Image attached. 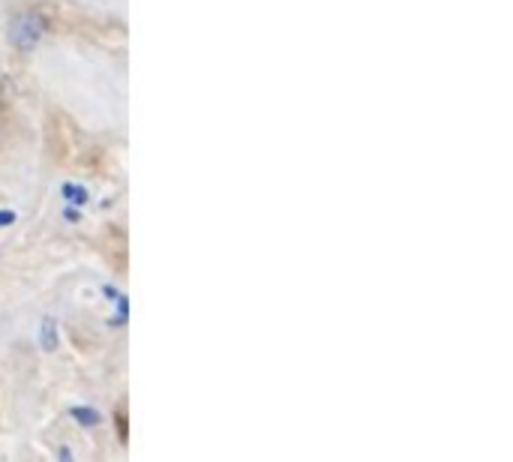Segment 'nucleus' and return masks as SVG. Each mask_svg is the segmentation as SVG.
Here are the masks:
<instances>
[{"label": "nucleus", "instance_id": "nucleus-1", "mask_svg": "<svg viewBox=\"0 0 513 462\" xmlns=\"http://www.w3.org/2000/svg\"><path fill=\"white\" fill-rule=\"evenodd\" d=\"M45 34V19L39 12H21L10 21V43L19 51H30Z\"/></svg>", "mask_w": 513, "mask_h": 462}, {"label": "nucleus", "instance_id": "nucleus-2", "mask_svg": "<svg viewBox=\"0 0 513 462\" xmlns=\"http://www.w3.org/2000/svg\"><path fill=\"white\" fill-rule=\"evenodd\" d=\"M39 342H43L45 351H54L60 342V331H58V321H54L51 316L43 318V325H39Z\"/></svg>", "mask_w": 513, "mask_h": 462}, {"label": "nucleus", "instance_id": "nucleus-3", "mask_svg": "<svg viewBox=\"0 0 513 462\" xmlns=\"http://www.w3.org/2000/svg\"><path fill=\"white\" fill-rule=\"evenodd\" d=\"M63 199H67L69 205H88V190H84V186H75V184H67L63 186Z\"/></svg>", "mask_w": 513, "mask_h": 462}, {"label": "nucleus", "instance_id": "nucleus-4", "mask_svg": "<svg viewBox=\"0 0 513 462\" xmlns=\"http://www.w3.org/2000/svg\"><path fill=\"white\" fill-rule=\"evenodd\" d=\"M73 418H75L82 427H97L99 420H102L99 411H97V409H88V405H84V409H73Z\"/></svg>", "mask_w": 513, "mask_h": 462}, {"label": "nucleus", "instance_id": "nucleus-5", "mask_svg": "<svg viewBox=\"0 0 513 462\" xmlns=\"http://www.w3.org/2000/svg\"><path fill=\"white\" fill-rule=\"evenodd\" d=\"M12 223H15L12 210H0V229H4V225H12Z\"/></svg>", "mask_w": 513, "mask_h": 462}]
</instances>
